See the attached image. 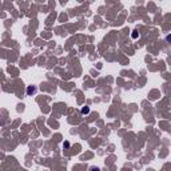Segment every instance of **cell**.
I'll return each instance as SVG.
<instances>
[{
	"label": "cell",
	"instance_id": "7a4b0ae2",
	"mask_svg": "<svg viewBox=\"0 0 171 171\" xmlns=\"http://www.w3.org/2000/svg\"><path fill=\"white\" fill-rule=\"evenodd\" d=\"M88 112H90V108H88V107L82 108V114H88Z\"/></svg>",
	"mask_w": 171,
	"mask_h": 171
},
{
	"label": "cell",
	"instance_id": "6da1fadb",
	"mask_svg": "<svg viewBox=\"0 0 171 171\" xmlns=\"http://www.w3.org/2000/svg\"><path fill=\"white\" fill-rule=\"evenodd\" d=\"M36 91H38V88H36V86H28L27 87V95L31 96V95H35Z\"/></svg>",
	"mask_w": 171,
	"mask_h": 171
},
{
	"label": "cell",
	"instance_id": "3957f363",
	"mask_svg": "<svg viewBox=\"0 0 171 171\" xmlns=\"http://www.w3.org/2000/svg\"><path fill=\"white\" fill-rule=\"evenodd\" d=\"M90 171H100V170H99L98 167H91V168H90Z\"/></svg>",
	"mask_w": 171,
	"mask_h": 171
}]
</instances>
